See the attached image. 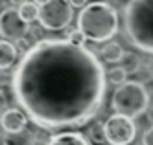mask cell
I'll return each instance as SVG.
<instances>
[{"label":"cell","mask_w":153,"mask_h":145,"mask_svg":"<svg viewBox=\"0 0 153 145\" xmlns=\"http://www.w3.org/2000/svg\"><path fill=\"white\" fill-rule=\"evenodd\" d=\"M11 90L42 130L85 127L102 110L107 72L92 50L68 39H42L15 64Z\"/></svg>","instance_id":"obj_1"},{"label":"cell","mask_w":153,"mask_h":145,"mask_svg":"<svg viewBox=\"0 0 153 145\" xmlns=\"http://www.w3.org/2000/svg\"><path fill=\"white\" fill-rule=\"evenodd\" d=\"M78 29L91 42H109L118 31L120 17L109 2H89L76 18Z\"/></svg>","instance_id":"obj_2"},{"label":"cell","mask_w":153,"mask_h":145,"mask_svg":"<svg viewBox=\"0 0 153 145\" xmlns=\"http://www.w3.org/2000/svg\"><path fill=\"white\" fill-rule=\"evenodd\" d=\"M124 26L135 48L153 53V0H131L124 9Z\"/></svg>","instance_id":"obj_3"},{"label":"cell","mask_w":153,"mask_h":145,"mask_svg":"<svg viewBox=\"0 0 153 145\" xmlns=\"http://www.w3.org/2000/svg\"><path fill=\"white\" fill-rule=\"evenodd\" d=\"M149 107V94L142 81H127L116 86L111 96V108L114 114H124L131 119L142 116Z\"/></svg>","instance_id":"obj_4"},{"label":"cell","mask_w":153,"mask_h":145,"mask_svg":"<svg viewBox=\"0 0 153 145\" xmlns=\"http://www.w3.org/2000/svg\"><path fill=\"white\" fill-rule=\"evenodd\" d=\"M72 18H74V7L70 0H52V2L41 7L39 24L42 29L59 31L68 28Z\"/></svg>","instance_id":"obj_5"},{"label":"cell","mask_w":153,"mask_h":145,"mask_svg":"<svg viewBox=\"0 0 153 145\" xmlns=\"http://www.w3.org/2000/svg\"><path fill=\"white\" fill-rule=\"evenodd\" d=\"M105 138L109 145H131L137 136L135 121L124 114H111L105 121Z\"/></svg>","instance_id":"obj_6"},{"label":"cell","mask_w":153,"mask_h":145,"mask_svg":"<svg viewBox=\"0 0 153 145\" xmlns=\"http://www.w3.org/2000/svg\"><path fill=\"white\" fill-rule=\"evenodd\" d=\"M30 24L20 17L19 7H6L0 11V37L6 40H19L30 33Z\"/></svg>","instance_id":"obj_7"},{"label":"cell","mask_w":153,"mask_h":145,"mask_svg":"<svg viewBox=\"0 0 153 145\" xmlns=\"http://www.w3.org/2000/svg\"><path fill=\"white\" fill-rule=\"evenodd\" d=\"M30 118L26 116V112L22 108H9L4 114V118L0 119V127L4 132H20L26 130Z\"/></svg>","instance_id":"obj_8"},{"label":"cell","mask_w":153,"mask_h":145,"mask_svg":"<svg viewBox=\"0 0 153 145\" xmlns=\"http://www.w3.org/2000/svg\"><path fill=\"white\" fill-rule=\"evenodd\" d=\"M45 145H91V140L78 130H61L52 134Z\"/></svg>","instance_id":"obj_9"},{"label":"cell","mask_w":153,"mask_h":145,"mask_svg":"<svg viewBox=\"0 0 153 145\" xmlns=\"http://www.w3.org/2000/svg\"><path fill=\"white\" fill-rule=\"evenodd\" d=\"M19 50L15 46V42L0 39V70H9L13 64L19 61Z\"/></svg>","instance_id":"obj_10"},{"label":"cell","mask_w":153,"mask_h":145,"mask_svg":"<svg viewBox=\"0 0 153 145\" xmlns=\"http://www.w3.org/2000/svg\"><path fill=\"white\" fill-rule=\"evenodd\" d=\"M37 138L31 130H20V132H6L2 138V145H35Z\"/></svg>","instance_id":"obj_11"},{"label":"cell","mask_w":153,"mask_h":145,"mask_svg":"<svg viewBox=\"0 0 153 145\" xmlns=\"http://www.w3.org/2000/svg\"><path fill=\"white\" fill-rule=\"evenodd\" d=\"M100 53H102V59H103L105 63H122L124 55H126L122 44L116 42V40L105 42L103 46H102V50H100Z\"/></svg>","instance_id":"obj_12"},{"label":"cell","mask_w":153,"mask_h":145,"mask_svg":"<svg viewBox=\"0 0 153 145\" xmlns=\"http://www.w3.org/2000/svg\"><path fill=\"white\" fill-rule=\"evenodd\" d=\"M19 13L30 24V22H33V20H39V17H41V6H37L33 0H26V2H22V4L19 6Z\"/></svg>","instance_id":"obj_13"},{"label":"cell","mask_w":153,"mask_h":145,"mask_svg":"<svg viewBox=\"0 0 153 145\" xmlns=\"http://www.w3.org/2000/svg\"><path fill=\"white\" fill-rule=\"evenodd\" d=\"M87 136H89V140H91L92 143H96V145H103V143H107L103 121L94 119V123L89 127V130H87Z\"/></svg>","instance_id":"obj_14"},{"label":"cell","mask_w":153,"mask_h":145,"mask_svg":"<svg viewBox=\"0 0 153 145\" xmlns=\"http://www.w3.org/2000/svg\"><path fill=\"white\" fill-rule=\"evenodd\" d=\"M140 64H142V61H140V57H138L137 53L126 52L124 59H122V68H124L127 74H137V72L140 70Z\"/></svg>","instance_id":"obj_15"},{"label":"cell","mask_w":153,"mask_h":145,"mask_svg":"<svg viewBox=\"0 0 153 145\" xmlns=\"http://www.w3.org/2000/svg\"><path fill=\"white\" fill-rule=\"evenodd\" d=\"M127 72L122 68V66H114V68H111L107 72V81L111 83V85H116V86H120V85H124V83H127Z\"/></svg>","instance_id":"obj_16"},{"label":"cell","mask_w":153,"mask_h":145,"mask_svg":"<svg viewBox=\"0 0 153 145\" xmlns=\"http://www.w3.org/2000/svg\"><path fill=\"white\" fill-rule=\"evenodd\" d=\"M67 39H68V42L74 44V46H85V44H87V37L83 35L78 28H76V29H70Z\"/></svg>","instance_id":"obj_17"},{"label":"cell","mask_w":153,"mask_h":145,"mask_svg":"<svg viewBox=\"0 0 153 145\" xmlns=\"http://www.w3.org/2000/svg\"><path fill=\"white\" fill-rule=\"evenodd\" d=\"M15 46H17V50H19V53H20V57H22V55L33 46V44H31L26 37H22V39H19V40H15Z\"/></svg>","instance_id":"obj_18"},{"label":"cell","mask_w":153,"mask_h":145,"mask_svg":"<svg viewBox=\"0 0 153 145\" xmlns=\"http://www.w3.org/2000/svg\"><path fill=\"white\" fill-rule=\"evenodd\" d=\"M9 110V99H7V96H6V92L0 88V119L4 118V114Z\"/></svg>","instance_id":"obj_19"},{"label":"cell","mask_w":153,"mask_h":145,"mask_svg":"<svg viewBox=\"0 0 153 145\" xmlns=\"http://www.w3.org/2000/svg\"><path fill=\"white\" fill-rule=\"evenodd\" d=\"M142 145H153V125L144 130V134H142Z\"/></svg>","instance_id":"obj_20"},{"label":"cell","mask_w":153,"mask_h":145,"mask_svg":"<svg viewBox=\"0 0 153 145\" xmlns=\"http://www.w3.org/2000/svg\"><path fill=\"white\" fill-rule=\"evenodd\" d=\"M72 7H78V9H83L87 4H89V0H70Z\"/></svg>","instance_id":"obj_21"},{"label":"cell","mask_w":153,"mask_h":145,"mask_svg":"<svg viewBox=\"0 0 153 145\" xmlns=\"http://www.w3.org/2000/svg\"><path fill=\"white\" fill-rule=\"evenodd\" d=\"M9 83V77H7V74H6V70H0V86H4V85H7Z\"/></svg>","instance_id":"obj_22"},{"label":"cell","mask_w":153,"mask_h":145,"mask_svg":"<svg viewBox=\"0 0 153 145\" xmlns=\"http://www.w3.org/2000/svg\"><path fill=\"white\" fill-rule=\"evenodd\" d=\"M33 2H35L37 6H41V7H42V6H46L48 2H52V0H33Z\"/></svg>","instance_id":"obj_23"},{"label":"cell","mask_w":153,"mask_h":145,"mask_svg":"<svg viewBox=\"0 0 153 145\" xmlns=\"http://www.w3.org/2000/svg\"><path fill=\"white\" fill-rule=\"evenodd\" d=\"M0 145H2V140H0Z\"/></svg>","instance_id":"obj_24"}]
</instances>
